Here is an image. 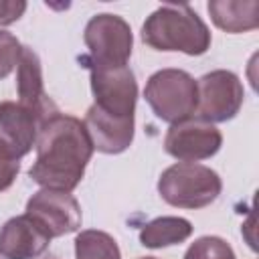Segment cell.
<instances>
[{
	"instance_id": "cell-1",
	"label": "cell",
	"mask_w": 259,
	"mask_h": 259,
	"mask_svg": "<svg viewBox=\"0 0 259 259\" xmlns=\"http://www.w3.org/2000/svg\"><path fill=\"white\" fill-rule=\"evenodd\" d=\"M34 146L36 158L28 176L40 188L73 192L93 156L83 121L75 115L55 111L40 123Z\"/></svg>"
},
{
	"instance_id": "cell-2",
	"label": "cell",
	"mask_w": 259,
	"mask_h": 259,
	"mask_svg": "<svg viewBox=\"0 0 259 259\" xmlns=\"http://www.w3.org/2000/svg\"><path fill=\"white\" fill-rule=\"evenodd\" d=\"M142 40L154 51L198 57L210 49V30L188 4H162L142 24Z\"/></svg>"
},
{
	"instance_id": "cell-3",
	"label": "cell",
	"mask_w": 259,
	"mask_h": 259,
	"mask_svg": "<svg viewBox=\"0 0 259 259\" xmlns=\"http://www.w3.org/2000/svg\"><path fill=\"white\" fill-rule=\"evenodd\" d=\"M221 190V176L212 168L196 162L172 164L158 178V194L176 208H204L219 198Z\"/></svg>"
},
{
	"instance_id": "cell-4",
	"label": "cell",
	"mask_w": 259,
	"mask_h": 259,
	"mask_svg": "<svg viewBox=\"0 0 259 259\" xmlns=\"http://www.w3.org/2000/svg\"><path fill=\"white\" fill-rule=\"evenodd\" d=\"M144 97L154 115L166 123H178L196 113V81L182 69H160L150 75Z\"/></svg>"
},
{
	"instance_id": "cell-5",
	"label": "cell",
	"mask_w": 259,
	"mask_h": 259,
	"mask_svg": "<svg viewBox=\"0 0 259 259\" xmlns=\"http://www.w3.org/2000/svg\"><path fill=\"white\" fill-rule=\"evenodd\" d=\"M87 55L81 57L83 67H119L127 65L134 49L130 24L111 12L95 14L83 32Z\"/></svg>"
},
{
	"instance_id": "cell-6",
	"label": "cell",
	"mask_w": 259,
	"mask_h": 259,
	"mask_svg": "<svg viewBox=\"0 0 259 259\" xmlns=\"http://www.w3.org/2000/svg\"><path fill=\"white\" fill-rule=\"evenodd\" d=\"M196 115L198 119L212 125L233 119L241 111L245 99L241 79L227 69H214L210 73H204L196 81Z\"/></svg>"
},
{
	"instance_id": "cell-7",
	"label": "cell",
	"mask_w": 259,
	"mask_h": 259,
	"mask_svg": "<svg viewBox=\"0 0 259 259\" xmlns=\"http://www.w3.org/2000/svg\"><path fill=\"white\" fill-rule=\"evenodd\" d=\"M93 105L109 115L134 117L138 101L136 75L127 65L119 67H87Z\"/></svg>"
},
{
	"instance_id": "cell-8",
	"label": "cell",
	"mask_w": 259,
	"mask_h": 259,
	"mask_svg": "<svg viewBox=\"0 0 259 259\" xmlns=\"http://www.w3.org/2000/svg\"><path fill=\"white\" fill-rule=\"evenodd\" d=\"M223 146V134L217 125L198 117L172 123L164 136V150L180 162H200L212 158Z\"/></svg>"
},
{
	"instance_id": "cell-9",
	"label": "cell",
	"mask_w": 259,
	"mask_h": 259,
	"mask_svg": "<svg viewBox=\"0 0 259 259\" xmlns=\"http://www.w3.org/2000/svg\"><path fill=\"white\" fill-rule=\"evenodd\" d=\"M26 214L36 221L51 239L75 233L81 227L83 214L77 198L65 190L40 188L26 202Z\"/></svg>"
},
{
	"instance_id": "cell-10",
	"label": "cell",
	"mask_w": 259,
	"mask_h": 259,
	"mask_svg": "<svg viewBox=\"0 0 259 259\" xmlns=\"http://www.w3.org/2000/svg\"><path fill=\"white\" fill-rule=\"evenodd\" d=\"M42 119L18 101H0V152L22 160L36 144Z\"/></svg>"
},
{
	"instance_id": "cell-11",
	"label": "cell",
	"mask_w": 259,
	"mask_h": 259,
	"mask_svg": "<svg viewBox=\"0 0 259 259\" xmlns=\"http://www.w3.org/2000/svg\"><path fill=\"white\" fill-rule=\"evenodd\" d=\"M51 237L26 212L8 219L0 227L2 259H36L49 249Z\"/></svg>"
},
{
	"instance_id": "cell-12",
	"label": "cell",
	"mask_w": 259,
	"mask_h": 259,
	"mask_svg": "<svg viewBox=\"0 0 259 259\" xmlns=\"http://www.w3.org/2000/svg\"><path fill=\"white\" fill-rule=\"evenodd\" d=\"M83 125L93 150L101 154H121L134 142V117L109 115L99 107L91 105L85 113Z\"/></svg>"
},
{
	"instance_id": "cell-13",
	"label": "cell",
	"mask_w": 259,
	"mask_h": 259,
	"mask_svg": "<svg viewBox=\"0 0 259 259\" xmlns=\"http://www.w3.org/2000/svg\"><path fill=\"white\" fill-rule=\"evenodd\" d=\"M16 93L18 103L34 111L42 121L55 111H59L45 91L40 59L30 47H22V57L16 67Z\"/></svg>"
},
{
	"instance_id": "cell-14",
	"label": "cell",
	"mask_w": 259,
	"mask_h": 259,
	"mask_svg": "<svg viewBox=\"0 0 259 259\" xmlns=\"http://www.w3.org/2000/svg\"><path fill=\"white\" fill-rule=\"evenodd\" d=\"M208 14L217 28L239 34L259 26V2L257 0H210L206 4Z\"/></svg>"
},
{
	"instance_id": "cell-15",
	"label": "cell",
	"mask_w": 259,
	"mask_h": 259,
	"mask_svg": "<svg viewBox=\"0 0 259 259\" xmlns=\"http://www.w3.org/2000/svg\"><path fill=\"white\" fill-rule=\"evenodd\" d=\"M192 235V223L184 217H158L140 229V243L148 249H162L184 243Z\"/></svg>"
},
{
	"instance_id": "cell-16",
	"label": "cell",
	"mask_w": 259,
	"mask_h": 259,
	"mask_svg": "<svg viewBox=\"0 0 259 259\" xmlns=\"http://www.w3.org/2000/svg\"><path fill=\"white\" fill-rule=\"evenodd\" d=\"M75 259H121V251L109 233L85 229L75 237Z\"/></svg>"
},
{
	"instance_id": "cell-17",
	"label": "cell",
	"mask_w": 259,
	"mask_h": 259,
	"mask_svg": "<svg viewBox=\"0 0 259 259\" xmlns=\"http://www.w3.org/2000/svg\"><path fill=\"white\" fill-rule=\"evenodd\" d=\"M184 259H237L233 247L214 235L198 237L184 253Z\"/></svg>"
},
{
	"instance_id": "cell-18",
	"label": "cell",
	"mask_w": 259,
	"mask_h": 259,
	"mask_svg": "<svg viewBox=\"0 0 259 259\" xmlns=\"http://www.w3.org/2000/svg\"><path fill=\"white\" fill-rule=\"evenodd\" d=\"M22 47L24 45H20V40L12 32L0 30V79H6L18 67Z\"/></svg>"
},
{
	"instance_id": "cell-19",
	"label": "cell",
	"mask_w": 259,
	"mask_h": 259,
	"mask_svg": "<svg viewBox=\"0 0 259 259\" xmlns=\"http://www.w3.org/2000/svg\"><path fill=\"white\" fill-rule=\"evenodd\" d=\"M18 170H20V160L0 152V192L8 190L14 184Z\"/></svg>"
},
{
	"instance_id": "cell-20",
	"label": "cell",
	"mask_w": 259,
	"mask_h": 259,
	"mask_svg": "<svg viewBox=\"0 0 259 259\" xmlns=\"http://www.w3.org/2000/svg\"><path fill=\"white\" fill-rule=\"evenodd\" d=\"M26 10V2L22 0H0V26L16 22Z\"/></svg>"
},
{
	"instance_id": "cell-21",
	"label": "cell",
	"mask_w": 259,
	"mask_h": 259,
	"mask_svg": "<svg viewBox=\"0 0 259 259\" xmlns=\"http://www.w3.org/2000/svg\"><path fill=\"white\" fill-rule=\"evenodd\" d=\"M138 259H156V257H138Z\"/></svg>"
},
{
	"instance_id": "cell-22",
	"label": "cell",
	"mask_w": 259,
	"mask_h": 259,
	"mask_svg": "<svg viewBox=\"0 0 259 259\" xmlns=\"http://www.w3.org/2000/svg\"><path fill=\"white\" fill-rule=\"evenodd\" d=\"M0 259H2V257H0Z\"/></svg>"
}]
</instances>
